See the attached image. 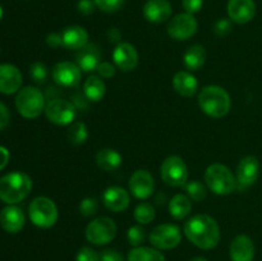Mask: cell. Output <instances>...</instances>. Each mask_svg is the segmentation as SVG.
<instances>
[{
  "label": "cell",
  "instance_id": "cell-1",
  "mask_svg": "<svg viewBox=\"0 0 262 261\" xmlns=\"http://www.w3.org/2000/svg\"><path fill=\"white\" fill-rule=\"evenodd\" d=\"M184 234L202 250H211L220 241V229L216 220L206 214L192 216L184 224Z\"/></svg>",
  "mask_w": 262,
  "mask_h": 261
},
{
  "label": "cell",
  "instance_id": "cell-2",
  "mask_svg": "<svg viewBox=\"0 0 262 261\" xmlns=\"http://www.w3.org/2000/svg\"><path fill=\"white\" fill-rule=\"evenodd\" d=\"M32 181L23 171H13L0 178V200L5 204L14 205L30 194Z\"/></svg>",
  "mask_w": 262,
  "mask_h": 261
},
{
  "label": "cell",
  "instance_id": "cell-3",
  "mask_svg": "<svg viewBox=\"0 0 262 261\" xmlns=\"http://www.w3.org/2000/svg\"><path fill=\"white\" fill-rule=\"evenodd\" d=\"M199 105L202 112L212 118H223L229 113L232 101L223 87L206 86L199 95Z\"/></svg>",
  "mask_w": 262,
  "mask_h": 261
},
{
  "label": "cell",
  "instance_id": "cell-4",
  "mask_svg": "<svg viewBox=\"0 0 262 261\" xmlns=\"http://www.w3.org/2000/svg\"><path fill=\"white\" fill-rule=\"evenodd\" d=\"M205 182L210 191L220 196H227L234 192L237 183L234 174L223 164H212L205 171Z\"/></svg>",
  "mask_w": 262,
  "mask_h": 261
},
{
  "label": "cell",
  "instance_id": "cell-5",
  "mask_svg": "<svg viewBox=\"0 0 262 261\" xmlns=\"http://www.w3.org/2000/svg\"><path fill=\"white\" fill-rule=\"evenodd\" d=\"M15 107L22 117L35 119L45 110L43 94L33 86H27L18 92L15 97Z\"/></svg>",
  "mask_w": 262,
  "mask_h": 261
},
{
  "label": "cell",
  "instance_id": "cell-6",
  "mask_svg": "<svg viewBox=\"0 0 262 261\" xmlns=\"http://www.w3.org/2000/svg\"><path fill=\"white\" fill-rule=\"evenodd\" d=\"M28 212L31 222L38 228H50L58 220L56 205L48 197H36L30 204Z\"/></svg>",
  "mask_w": 262,
  "mask_h": 261
},
{
  "label": "cell",
  "instance_id": "cell-7",
  "mask_svg": "<svg viewBox=\"0 0 262 261\" xmlns=\"http://www.w3.org/2000/svg\"><path fill=\"white\" fill-rule=\"evenodd\" d=\"M115 234H117V225L114 220L106 216L96 217L86 228L87 241L96 246L112 242Z\"/></svg>",
  "mask_w": 262,
  "mask_h": 261
},
{
  "label": "cell",
  "instance_id": "cell-8",
  "mask_svg": "<svg viewBox=\"0 0 262 261\" xmlns=\"http://www.w3.org/2000/svg\"><path fill=\"white\" fill-rule=\"evenodd\" d=\"M163 181L170 187H182L187 183L188 168L179 156H169L163 161L160 168Z\"/></svg>",
  "mask_w": 262,
  "mask_h": 261
},
{
  "label": "cell",
  "instance_id": "cell-9",
  "mask_svg": "<svg viewBox=\"0 0 262 261\" xmlns=\"http://www.w3.org/2000/svg\"><path fill=\"white\" fill-rule=\"evenodd\" d=\"M181 229L174 224L158 225L150 233V242L159 250H171L181 243Z\"/></svg>",
  "mask_w": 262,
  "mask_h": 261
},
{
  "label": "cell",
  "instance_id": "cell-10",
  "mask_svg": "<svg viewBox=\"0 0 262 261\" xmlns=\"http://www.w3.org/2000/svg\"><path fill=\"white\" fill-rule=\"evenodd\" d=\"M46 118L58 125L71 124L76 118V106L61 99H53L45 105Z\"/></svg>",
  "mask_w": 262,
  "mask_h": 261
},
{
  "label": "cell",
  "instance_id": "cell-11",
  "mask_svg": "<svg viewBox=\"0 0 262 261\" xmlns=\"http://www.w3.org/2000/svg\"><path fill=\"white\" fill-rule=\"evenodd\" d=\"M197 20L193 14L181 13L170 19L168 25V33L177 41H184L191 38L197 32Z\"/></svg>",
  "mask_w": 262,
  "mask_h": 261
},
{
  "label": "cell",
  "instance_id": "cell-12",
  "mask_svg": "<svg viewBox=\"0 0 262 261\" xmlns=\"http://www.w3.org/2000/svg\"><path fill=\"white\" fill-rule=\"evenodd\" d=\"M53 79L61 87H76L81 81V68L72 61H60L53 68Z\"/></svg>",
  "mask_w": 262,
  "mask_h": 261
},
{
  "label": "cell",
  "instance_id": "cell-13",
  "mask_svg": "<svg viewBox=\"0 0 262 261\" xmlns=\"http://www.w3.org/2000/svg\"><path fill=\"white\" fill-rule=\"evenodd\" d=\"M154 186L152 176L145 169L136 170L129 179V189L136 199H148L152 194Z\"/></svg>",
  "mask_w": 262,
  "mask_h": 261
},
{
  "label": "cell",
  "instance_id": "cell-14",
  "mask_svg": "<svg viewBox=\"0 0 262 261\" xmlns=\"http://www.w3.org/2000/svg\"><path fill=\"white\" fill-rule=\"evenodd\" d=\"M256 13L255 0H229L228 2V14L232 22L238 25L248 23Z\"/></svg>",
  "mask_w": 262,
  "mask_h": 261
},
{
  "label": "cell",
  "instance_id": "cell-15",
  "mask_svg": "<svg viewBox=\"0 0 262 261\" xmlns=\"http://www.w3.org/2000/svg\"><path fill=\"white\" fill-rule=\"evenodd\" d=\"M114 63L120 71L130 72L137 67L138 64V53L133 45L128 42L118 44L117 48L113 53Z\"/></svg>",
  "mask_w": 262,
  "mask_h": 261
},
{
  "label": "cell",
  "instance_id": "cell-16",
  "mask_svg": "<svg viewBox=\"0 0 262 261\" xmlns=\"http://www.w3.org/2000/svg\"><path fill=\"white\" fill-rule=\"evenodd\" d=\"M260 176V163L255 156H245L237 166V182L241 186H251Z\"/></svg>",
  "mask_w": 262,
  "mask_h": 261
},
{
  "label": "cell",
  "instance_id": "cell-17",
  "mask_svg": "<svg viewBox=\"0 0 262 261\" xmlns=\"http://www.w3.org/2000/svg\"><path fill=\"white\" fill-rule=\"evenodd\" d=\"M22 84V74L17 67L12 64L0 66V92L12 95L19 90Z\"/></svg>",
  "mask_w": 262,
  "mask_h": 261
},
{
  "label": "cell",
  "instance_id": "cell-18",
  "mask_svg": "<svg viewBox=\"0 0 262 261\" xmlns=\"http://www.w3.org/2000/svg\"><path fill=\"white\" fill-rule=\"evenodd\" d=\"M143 15L151 23H163L171 15V5L168 0H147L143 5Z\"/></svg>",
  "mask_w": 262,
  "mask_h": 261
},
{
  "label": "cell",
  "instance_id": "cell-19",
  "mask_svg": "<svg viewBox=\"0 0 262 261\" xmlns=\"http://www.w3.org/2000/svg\"><path fill=\"white\" fill-rule=\"evenodd\" d=\"M26 217L22 209L14 205L4 207L0 212V225L8 233H18L25 227Z\"/></svg>",
  "mask_w": 262,
  "mask_h": 261
},
{
  "label": "cell",
  "instance_id": "cell-20",
  "mask_svg": "<svg viewBox=\"0 0 262 261\" xmlns=\"http://www.w3.org/2000/svg\"><path fill=\"white\" fill-rule=\"evenodd\" d=\"M102 202L105 207L113 212H120L129 205V194L122 187H109L102 193Z\"/></svg>",
  "mask_w": 262,
  "mask_h": 261
},
{
  "label": "cell",
  "instance_id": "cell-21",
  "mask_svg": "<svg viewBox=\"0 0 262 261\" xmlns=\"http://www.w3.org/2000/svg\"><path fill=\"white\" fill-rule=\"evenodd\" d=\"M77 64L83 72L96 71L99 64L101 63V53L96 44H87L82 49H79L76 54Z\"/></svg>",
  "mask_w": 262,
  "mask_h": 261
},
{
  "label": "cell",
  "instance_id": "cell-22",
  "mask_svg": "<svg viewBox=\"0 0 262 261\" xmlns=\"http://www.w3.org/2000/svg\"><path fill=\"white\" fill-rule=\"evenodd\" d=\"M253 257H255V246L252 240L246 234L237 235L230 245L232 261H253Z\"/></svg>",
  "mask_w": 262,
  "mask_h": 261
},
{
  "label": "cell",
  "instance_id": "cell-23",
  "mask_svg": "<svg viewBox=\"0 0 262 261\" xmlns=\"http://www.w3.org/2000/svg\"><path fill=\"white\" fill-rule=\"evenodd\" d=\"M63 46L72 50H79L89 44V33L81 26H71L61 32Z\"/></svg>",
  "mask_w": 262,
  "mask_h": 261
},
{
  "label": "cell",
  "instance_id": "cell-24",
  "mask_svg": "<svg viewBox=\"0 0 262 261\" xmlns=\"http://www.w3.org/2000/svg\"><path fill=\"white\" fill-rule=\"evenodd\" d=\"M173 87L181 96L191 97L196 94L199 82L193 74L186 71H181L174 76Z\"/></svg>",
  "mask_w": 262,
  "mask_h": 261
},
{
  "label": "cell",
  "instance_id": "cell-25",
  "mask_svg": "<svg viewBox=\"0 0 262 261\" xmlns=\"http://www.w3.org/2000/svg\"><path fill=\"white\" fill-rule=\"evenodd\" d=\"M122 155L114 148H102L96 154V164L105 171L117 170L122 165Z\"/></svg>",
  "mask_w": 262,
  "mask_h": 261
},
{
  "label": "cell",
  "instance_id": "cell-26",
  "mask_svg": "<svg viewBox=\"0 0 262 261\" xmlns=\"http://www.w3.org/2000/svg\"><path fill=\"white\" fill-rule=\"evenodd\" d=\"M206 60V51L201 45H192L186 50L183 55L184 66L189 71H199Z\"/></svg>",
  "mask_w": 262,
  "mask_h": 261
},
{
  "label": "cell",
  "instance_id": "cell-27",
  "mask_svg": "<svg viewBox=\"0 0 262 261\" xmlns=\"http://www.w3.org/2000/svg\"><path fill=\"white\" fill-rule=\"evenodd\" d=\"M192 202L188 196L183 193H178L169 202V212L177 220H182L191 212Z\"/></svg>",
  "mask_w": 262,
  "mask_h": 261
},
{
  "label": "cell",
  "instance_id": "cell-28",
  "mask_svg": "<svg viewBox=\"0 0 262 261\" xmlns=\"http://www.w3.org/2000/svg\"><path fill=\"white\" fill-rule=\"evenodd\" d=\"M105 82L97 76H90L83 84V92L90 101H100L105 95Z\"/></svg>",
  "mask_w": 262,
  "mask_h": 261
},
{
  "label": "cell",
  "instance_id": "cell-29",
  "mask_svg": "<svg viewBox=\"0 0 262 261\" xmlns=\"http://www.w3.org/2000/svg\"><path fill=\"white\" fill-rule=\"evenodd\" d=\"M128 261H165V257L155 248L136 247L128 253Z\"/></svg>",
  "mask_w": 262,
  "mask_h": 261
},
{
  "label": "cell",
  "instance_id": "cell-30",
  "mask_svg": "<svg viewBox=\"0 0 262 261\" xmlns=\"http://www.w3.org/2000/svg\"><path fill=\"white\" fill-rule=\"evenodd\" d=\"M87 137H89V132H87V127L84 125V123L76 122L69 127L68 140L73 145H82L86 142Z\"/></svg>",
  "mask_w": 262,
  "mask_h": 261
},
{
  "label": "cell",
  "instance_id": "cell-31",
  "mask_svg": "<svg viewBox=\"0 0 262 261\" xmlns=\"http://www.w3.org/2000/svg\"><path fill=\"white\" fill-rule=\"evenodd\" d=\"M135 219L140 224H148L155 219V209L148 202H142L135 209Z\"/></svg>",
  "mask_w": 262,
  "mask_h": 261
},
{
  "label": "cell",
  "instance_id": "cell-32",
  "mask_svg": "<svg viewBox=\"0 0 262 261\" xmlns=\"http://www.w3.org/2000/svg\"><path fill=\"white\" fill-rule=\"evenodd\" d=\"M186 187V191L188 193L189 199H192L193 201H202L204 199H206L207 196V189L204 186V183L200 181H191L188 183L184 184Z\"/></svg>",
  "mask_w": 262,
  "mask_h": 261
},
{
  "label": "cell",
  "instance_id": "cell-33",
  "mask_svg": "<svg viewBox=\"0 0 262 261\" xmlns=\"http://www.w3.org/2000/svg\"><path fill=\"white\" fill-rule=\"evenodd\" d=\"M30 76L32 81H35L36 83H43L46 78H48V68L41 61H36V63L31 66Z\"/></svg>",
  "mask_w": 262,
  "mask_h": 261
},
{
  "label": "cell",
  "instance_id": "cell-34",
  "mask_svg": "<svg viewBox=\"0 0 262 261\" xmlns=\"http://www.w3.org/2000/svg\"><path fill=\"white\" fill-rule=\"evenodd\" d=\"M99 210V202L95 197H86L79 204V212L83 216H92Z\"/></svg>",
  "mask_w": 262,
  "mask_h": 261
},
{
  "label": "cell",
  "instance_id": "cell-35",
  "mask_svg": "<svg viewBox=\"0 0 262 261\" xmlns=\"http://www.w3.org/2000/svg\"><path fill=\"white\" fill-rule=\"evenodd\" d=\"M127 237L130 245L138 247L145 241V229H142V227H140V225H133L128 229Z\"/></svg>",
  "mask_w": 262,
  "mask_h": 261
},
{
  "label": "cell",
  "instance_id": "cell-36",
  "mask_svg": "<svg viewBox=\"0 0 262 261\" xmlns=\"http://www.w3.org/2000/svg\"><path fill=\"white\" fill-rule=\"evenodd\" d=\"M96 7L101 9L102 12L113 13L119 10L123 7L125 0H94Z\"/></svg>",
  "mask_w": 262,
  "mask_h": 261
},
{
  "label": "cell",
  "instance_id": "cell-37",
  "mask_svg": "<svg viewBox=\"0 0 262 261\" xmlns=\"http://www.w3.org/2000/svg\"><path fill=\"white\" fill-rule=\"evenodd\" d=\"M99 253L90 247H83L77 253V261H100Z\"/></svg>",
  "mask_w": 262,
  "mask_h": 261
},
{
  "label": "cell",
  "instance_id": "cell-38",
  "mask_svg": "<svg viewBox=\"0 0 262 261\" xmlns=\"http://www.w3.org/2000/svg\"><path fill=\"white\" fill-rule=\"evenodd\" d=\"M230 31H232V22H230L229 19L222 18V19H219L214 25V32L216 33L217 36H220V37H222V36H227Z\"/></svg>",
  "mask_w": 262,
  "mask_h": 261
},
{
  "label": "cell",
  "instance_id": "cell-39",
  "mask_svg": "<svg viewBox=\"0 0 262 261\" xmlns=\"http://www.w3.org/2000/svg\"><path fill=\"white\" fill-rule=\"evenodd\" d=\"M96 71L99 76L102 77V78H112L115 74V67L112 63H109V61H101Z\"/></svg>",
  "mask_w": 262,
  "mask_h": 261
},
{
  "label": "cell",
  "instance_id": "cell-40",
  "mask_svg": "<svg viewBox=\"0 0 262 261\" xmlns=\"http://www.w3.org/2000/svg\"><path fill=\"white\" fill-rule=\"evenodd\" d=\"M183 8L186 10V13L189 14H194V13L200 12L204 5V0H183Z\"/></svg>",
  "mask_w": 262,
  "mask_h": 261
},
{
  "label": "cell",
  "instance_id": "cell-41",
  "mask_svg": "<svg viewBox=\"0 0 262 261\" xmlns=\"http://www.w3.org/2000/svg\"><path fill=\"white\" fill-rule=\"evenodd\" d=\"M95 7H96V4H95L94 0H79L78 4H77V9L83 15L92 14L95 10Z\"/></svg>",
  "mask_w": 262,
  "mask_h": 261
},
{
  "label": "cell",
  "instance_id": "cell-42",
  "mask_svg": "<svg viewBox=\"0 0 262 261\" xmlns=\"http://www.w3.org/2000/svg\"><path fill=\"white\" fill-rule=\"evenodd\" d=\"M46 44H48V46H50V48H53V49L59 48V46H63V38H61V33L53 32V33H50V35H48V37H46Z\"/></svg>",
  "mask_w": 262,
  "mask_h": 261
},
{
  "label": "cell",
  "instance_id": "cell-43",
  "mask_svg": "<svg viewBox=\"0 0 262 261\" xmlns=\"http://www.w3.org/2000/svg\"><path fill=\"white\" fill-rule=\"evenodd\" d=\"M100 261H124L123 256L114 250H106L102 252Z\"/></svg>",
  "mask_w": 262,
  "mask_h": 261
},
{
  "label": "cell",
  "instance_id": "cell-44",
  "mask_svg": "<svg viewBox=\"0 0 262 261\" xmlns=\"http://www.w3.org/2000/svg\"><path fill=\"white\" fill-rule=\"evenodd\" d=\"M10 119V114L8 107L3 102H0V129H4Z\"/></svg>",
  "mask_w": 262,
  "mask_h": 261
},
{
  "label": "cell",
  "instance_id": "cell-45",
  "mask_svg": "<svg viewBox=\"0 0 262 261\" xmlns=\"http://www.w3.org/2000/svg\"><path fill=\"white\" fill-rule=\"evenodd\" d=\"M106 36H107V40H109L110 42L120 44L119 41H120V38H122V32H120V31L118 30V28H115V27L109 28V31H107Z\"/></svg>",
  "mask_w": 262,
  "mask_h": 261
},
{
  "label": "cell",
  "instance_id": "cell-46",
  "mask_svg": "<svg viewBox=\"0 0 262 261\" xmlns=\"http://www.w3.org/2000/svg\"><path fill=\"white\" fill-rule=\"evenodd\" d=\"M8 161H9V151L4 146H0V170L7 166Z\"/></svg>",
  "mask_w": 262,
  "mask_h": 261
},
{
  "label": "cell",
  "instance_id": "cell-47",
  "mask_svg": "<svg viewBox=\"0 0 262 261\" xmlns=\"http://www.w3.org/2000/svg\"><path fill=\"white\" fill-rule=\"evenodd\" d=\"M191 261H207V260L204 257H194V258H192Z\"/></svg>",
  "mask_w": 262,
  "mask_h": 261
},
{
  "label": "cell",
  "instance_id": "cell-48",
  "mask_svg": "<svg viewBox=\"0 0 262 261\" xmlns=\"http://www.w3.org/2000/svg\"><path fill=\"white\" fill-rule=\"evenodd\" d=\"M2 17H3V9L2 7H0V19H2Z\"/></svg>",
  "mask_w": 262,
  "mask_h": 261
}]
</instances>
